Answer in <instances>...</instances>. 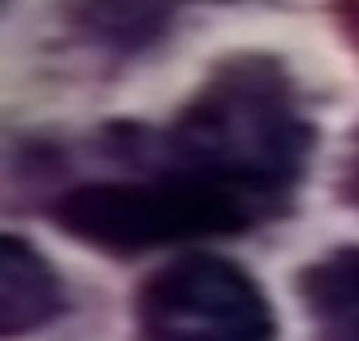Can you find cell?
Returning <instances> with one entry per match:
<instances>
[{
	"mask_svg": "<svg viewBox=\"0 0 359 341\" xmlns=\"http://www.w3.org/2000/svg\"><path fill=\"white\" fill-rule=\"evenodd\" d=\"M105 146L132 173L182 168L232 187L269 219L291 210L318 146L300 91L278 55H223L168 128H105Z\"/></svg>",
	"mask_w": 359,
	"mask_h": 341,
	"instance_id": "6da1fadb",
	"label": "cell"
},
{
	"mask_svg": "<svg viewBox=\"0 0 359 341\" xmlns=\"http://www.w3.org/2000/svg\"><path fill=\"white\" fill-rule=\"evenodd\" d=\"M50 223L78 246H91L109 260H132L159 246L250 232L269 223V214L210 178L182 168H146L69 187L64 196H55Z\"/></svg>",
	"mask_w": 359,
	"mask_h": 341,
	"instance_id": "7a4b0ae2",
	"label": "cell"
},
{
	"mask_svg": "<svg viewBox=\"0 0 359 341\" xmlns=\"http://www.w3.org/2000/svg\"><path fill=\"white\" fill-rule=\"evenodd\" d=\"M141 341H278V309L250 269L219 250H182L132 296Z\"/></svg>",
	"mask_w": 359,
	"mask_h": 341,
	"instance_id": "3957f363",
	"label": "cell"
},
{
	"mask_svg": "<svg viewBox=\"0 0 359 341\" xmlns=\"http://www.w3.org/2000/svg\"><path fill=\"white\" fill-rule=\"evenodd\" d=\"M64 314V282L27 236H0V333L32 337Z\"/></svg>",
	"mask_w": 359,
	"mask_h": 341,
	"instance_id": "277c9868",
	"label": "cell"
},
{
	"mask_svg": "<svg viewBox=\"0 0 359 341\" xmlns=\"http://www.w3.org/2000/svg\"><path fill=\"white\" fill-rule=\"evenodd\" d=\"M291 291H296L305 319L314 323V333L323 328H337L346 319L359 314V246H332L318 260L300 264L296 278H291Z\"/></svg>",
	"mask_w": 359,
	"mask_h": 341,
	"instance_id": "5b68a950",
	"label": "cell"
},
{
	"mask_svg": "<svg viewBox=\"0 0 359 341\" xmlns=\"http://www.w3.org/2000/svg\"><path fill=\"white\" fill-rule=\"evenodd\" d=\"M69 18H82L78 27L87 36H96V41H105L109 51L132 55V51L155 46L168 32L173 9L168 5H78L69 9Z\"/></svg>",
	"mask_w": 359,
	"mask_h": 341,
	"instance_id": "8992f818",
	"label": "cell"
},
{
	"mask_svg": "<svg viewBox=\"0 0 359 341\" xmlns=\"http://www.w3.org/2000/svg\"><path fill=\"white\" fill-rule=\"evenodd\" d=\"M314 341H359V314L346 319V323H337V328H323V333H314Z\"/></svg>",
	"mask_w": 359,
	"mask_h": 341,
	"instance_id": "52a82bcc",
	"label": "cell"
},
{
	"mask_svg": "<svg viewBox=\"0 0 359 341\" xmlns=\"http://www.w3.org/2000/svg\"><path fill=\"white\" fill-rule=\"evenodd\" d=\"M346 196H351V201L359 205V137H355V150H351V164H346Z\"/></svg>",
	"mask_w": 359,
	"mask_h": 341,
	"instance_id": "ba28073f",
	"label": "cell"
}]
</instances>
